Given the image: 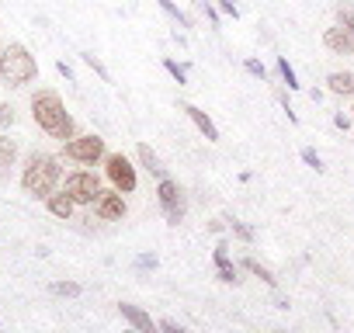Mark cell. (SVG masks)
I'll list each match as a JSON object with an SVG mask.
<instances>
[{
    "label": "cell",
    "instance_id": "11",
    "mask_svg": "<svg viewBox=\"0 0 354 333\" xmlns=\"http://www.w3.org/2000/svg\"><path fill=\"white\" fill-rule=\"evenodd\" d=\"M323 42H327V49H333V52H340V56H351L354 52V35L347 32V28H327V35H323Z\"/></svg>",
    "mask_w": 354,
    "mask_h": 333
},
{
    "label": "cell",
    "instance_id": "21",
    "mask_svg": "<svg viewBox=\"0 0 354 333\" xmlns=\"http://www.w3.org/2000/svg\"><path fill=\"white\" fill-rule=\"evenodd\" d=\"M53 292H56V295H66V299H77V295H80V285H77V282H56Z\"/></svg>",
    "mask_w": 354,
    "mask_h": 333
},
{
    "label": "cell",
    "instance_id": "16",
    "mask_svg": "<svg viewBox=\"0 0 354 333\" xmlns=\"http://www.w3.org/2000/svg\"><path fill=\"white\" fill-rule=\"evenodd\" d=\"M243 267H246L250 274H257V278H261L264 285H278V278H275V274H271V271H268L264 264H257L254 257H246V260H243Z\"/></svg>",
    "mask_w": 354,
    "mask_h": 333
},
{
    "label": "cell",
    "instance_id": "26",
    "mask_svg": "<svg viewBox=\"0 0 354 333\" xmlns=\"http://www.w3.org/2000/svg\"><path fill=\"white\" fill-rule=\"evenodd\" d=\"M14 122V108L11 104H4V101H0V129H8Z\"/></svg>",
    "mask_w": 354,
    "mask_h": 333
},
{
    "label": "cell",
    "instance_id": "6",
    "mask_svg": "<svg viewBox=\"0 0 354 333\" xmlns=\"http://www.w3.org/2000/svg\"><path fill=\"white\" fill-rule=\"evenodd\" d=\"M66 195L73 198V205H94V201H97V195H101V184H97V177H94V174L77 171V174H70V177H66Z\"/></svg>",
    "mask_w": 354,
    "mask_h": 333
},
{
    "label": "cell",
    "instance_id": "13",
    "mask_svg": "<svg viewBox=\"0 0 354 333\" xmlns=\"http://www.w3.org/2000/svg\"><path fill=\"white\" fill-rule=\"evenodd\" d=\"M136 153H139V163H142V166H146V171H149V174H157V177H160V181H164V177H167V166H164V163H160V156H157V153H153V149H149V146H146V143H139V149H136Z\"/></svg>",
    "mask_w": 354,
    "mask_h": 333
},
{
    "label": "cell",
    "instance_id": "10",
    "mask_svg": "<svg viewBox=\"0 0 354 333\" xmlns=\"http://www.w3.org/2000/svg\"><path fill=\"white\" fill-rule=\"evenodd\" d=\"M181 111H184V115H188V119L198 125V132L205 136L209 143H216V139H219V129H216V122H212V119H209V115H205V111H201V108H194V104H184Z\"/></svg>",
    "mask_w": 354,
    "mask_h": 333
},
{
    "label": "cell",
    "instance_id": "33",
    "mask_svg": "<svg viewBox=\"0 0 354 333\" xmlns=\"http://www.w3.org/2000/svg\"><path fill=\"white\" fill-rule=\"evenodd\" d=\"M56 70H60V73H63V77H66V80H73V70H70V66H66V63H63V60H60V63H56Z\"/></svg>",
    "mask_w": 354,
    "mask_h": 333
},
{
    "label": "cell",
    "instance_id": "2",
    "mask_svg": "<svg viewBox=\"0 0 354 333\" xmlns=\"http://www.w3.org/2000/svg\"><path fill=\"white\" fill-rule=\"evenodd\" d=\"M63 171H60V160L56 156H49V153H31L28 163H25V174H21V184L28 195L35 198H49L56 191Z\"/></svg>",
    "mask_w": 354,
    "mask_h": 333
},
{
    "label": "cell",
    "instance_id": "5",
    "mask_svg": "<svg viewBox=\"0 0 354 333\" xmlns=\"http://www.w3.org/2000/svg\"><path fill=\"white\" fill-rule=\"evenodd\" d=\"M66 160H77V163H97L105 156V139L101 136H80V139H70L63 146Z\"/></svg>",
    "mask_w": 354,
    "mask_h": 333
},
{
    "label": "cell",
    "instance_id": "24",
    "mask_svg": "<svg viewBox=\"0 0 354 333\" xmlns=\"http://www.w3.org/2000/svg\"><path fill=\"white\" fill-rule=\"evenodd\" d=\"M164 70H167V73H170L177 84H188V70H184V66H177L174 60H164Z\"/></svg>",
    "mask_w": 354,
    "mask_h": 333
},
{
    "label": "cell",
    "instance_id": "35",
    "mask_svg": "<svg viewBox=\"0 0 354 333\" xmlns=\"http://www.w3.org/2000/svg\"><path fill=\"white\" fill-rule=\"evenodd\" d=\"M0 52H4V49H0Z\"/></svg>",
    "mask_w": 354,
    "mask_h": 333
},
{
    "label": "cell",
    "instance_id": "29",
    "mask_svg": "<svg viewBox=\"0 0 354 333\" xmlns=\"http://www.w3.org/2000/svg\"><path fill=\"white\" fill-rule=\"evenodd\" d=\"M194 4H198V8H201V11H205V18H209V21H212V25H219V14H216V8H212V4H209V0H194Z\"/></svg>",
    "mask_w": 354,
    "mask_h": 333
},
{
    "label": "cell",
    "instance_id": "34",
    "mask_svg": "<svg viewBox=\"0 0 354 333\" xmlns=\"http://www.w3.org/2000/svg\"><path fill=\"white\" fill-rule=\"evenodd\" d=\"M125 333H139V330H136V326H132V330H125Z\"/></svg>",
    "mask_w": 354,
    "mask_h": 333
},
{
    "label": "cell",
    "instance_id": "32",
    "mask_svg": "<svg viewBox=\"0 0 354 333\" xmlns=\"http://www.w3.org/2000/svg\"><path fill=\"white\" fill-rule=\"evenodd\" d=\"M333 125H337V129H344V132H347V129H351V119H347V115H337V119H333Z\"/></svg>",
    "mask_w": 354,
    "mask_h": 333
},
{
    "label": "cell",
    "instance_id": "12",
    "mask_svg": "<svg viewBox=\"0 0 354 333\" xmlns=\"http://www.w3.org/2000/svg\"><path fill=\"white\" fill-rule=\"evenodd\" d=\"M226 250H229L226 243H219V247H216V271H219V282L236 285V282H240V271H236V264L229 260V254H226Z\"/></svg>",
    "mask_w": 354,
    "mask_h": 333
},
{
    "label": "cell",
    "instance_id": "28",
    "mask_svg": "<svg viewBox=\"0 0 354 333\" xmlns=\"http://www.w3.org/2000/svg\"><path fill=\"white\" fill-rule=\"evenodd\" d=\"M243 66H246V73H254V77H261V80L268 77V70H264V63H257V60H246Z\"/></svg>",
    "mask_w": 354,
    "mask_h": 333
},
{
    "label": "cell",
    "instance_id": "14",
    "mask_svg": "<svg viewBox=\"0 0 354 333\" xmlns=\"http://www.w3.org/2000/svg\"><path fill=\"white\" fill-rule=\"evenodd\" d=\"M49 212L60 215V219H70L73 215V198L63 191V195H49Z\"/></svg>",
    "mask_w": 354,
    "mask_h": 333
},
{
    "label": "cell",
    "instance_id": "8",
    "mask_svg": "<svg viewBox=\"0 0 354 333\" xmlns=\"http://www.w3.org/2000/svg\"><path fill=\"white\" fill-rule=\"evenodd\" d=\"M94 212L101 219H125V198L122 191H101L94 201Z\"/></svg>",
    "mask_w": 354,
    "mask_h": 333
},
{
    "label": "cell",
    "instance_id": "18",
    "mask_svg": "<svg viewBox=\"0 0 354 333\" xmlns=\"http://www.w3.org/2000/svg\"><path fill=\"white\" fill-rule=\"evenodd\" d=\"M14 156H18V146H14V139L0 136V166H11V163H14Z\"/></svg>",
    "mask_w": 354,
    "mask_h": 333
},
{
    "label": "cell",
    "instance_id": "19",
    "mask_svg": "<svg viewBox=\"0 0 354 333\" xmlns=\"http://www.w3.org/2000/svg\"><path fill=\"white\" fill-rule=\"evenodd\" d=\"M278 73H281V80L288 84V90H299V87H302V84H299V77H295V70L288 66L285 56H278Z\"/></svg>",
    "mask_w": 354,
    "mask_h": 333
},
{
    "label": "cell",
    "instance_id": "30",
    "mask_svg": "<svg viewBox=\"0 0 354 333\" xmlns=\"http://www.w3.org/2000/svg\"><path fill=\"white\" fill-rule=\"evenodd\" d=\"M136 267H149V271H153V267H157V257H153V254H142V257L136 260Z\"/></svg>",
    "mask_w": 354,
    "mask_h": 333
},
{
    "label": "cell",
    "instance_id": "9",
    "mask_svg": "<svg viewBox=\"0 0 354 333\" xmlns=\"http://www.w3.org/2000/svg\"><path fill=\"white\" fill-rule=\"evenodd\" d=\"M118 312H122V316H125L139 333H164V330H160V323H153V316H149L146 309H139V306H132V302H122V306H118Z\"/></svg>",
    "mask_w": 354,
    "mask_h": 333
},
{
    "label": "cell",
    "instance_id": "27",
    "mask_svg": "<svg viewBox=\"0 0 354 333\" xmlns=\"http://www.w3.org/2000/svg\"><path fill=\"white\" fill-rule=\"evenodd\" d=\"M160 330H164V333H191V330H184L177 319H160Z\"/></svg>",
    "mask_w": 354,
    "mask_h": 333
},
{
    "label": "cell",
    "instance_id": "7",
    "mask_svg": "<svg viewBox=\"0 0 354 333\" xmlns=\"http://www.w3.org/2000/svg\"><path fill=\"white\" fill-rule=\"evenodd\" d=\"M105 171H108V177H112V184H115V191H122V195H132L136 191V171H132V163L122 156V153H112L108 160H105Z\"/></svg>",
    "mask_w": 354,
    "mask_h": 333
},
{
    "label": "cell",
    "instance_id": "31",
    "mask_svg": "<svg viewBox=\"0 0 354 333\" xmlns=\"http://www.w3.org/2000/svg\"><path fill=\"white\" fill-rule=\"evenodd\" d=\"M219 4H223V11H226V14L240 18V8H236V0H219Z\"/></svg>",
    "mask_w": 354,
    "mask_h": 333
},
{
    "label": "cell",
    "instance_id": "3",
    "mask_svg": "<svg viewBox=\"0 0 354 333\" xmlns=\"http://www.w3.org/2000/svg\"><path fill=\"white\" fill-rule=\"evenodd\" d=\"M0 77H4L8 87H25V84H31V80L38 77L35 56H31L21 42L8 45L4 52H0Z\"/></svg>",
    "mask_w": 354,
    "mask_h": 333
},
{
    "label": "cell",
    "instance_id": "15",
    "mask_svg": "<svg viewBox=\"0 0 354 333\" xmlns=\"http://www.w3.org/2000/svg\"><path fill=\"white\" fill-rule=\"evenodd\" d=\"M327 87L333 94H354V73H330L327 77Z\"/></svg>",
    "mask_w": 354,
    "mask_h": 333
},
{
    "label": "cell",
    "instance_id": "1",
    "mask_svg": "<svg viewBox=\"0 0 354 333\" xmlns=\"http://www.w3.org/2000/svg\"><path fill=\"white\" fill-rule=\"evenodd\" d=\"M31 115H35V122H38V129H45L53 139H73V119L66 115V108H63V101H60V94H53V90H38L35 97H31Z\"/></svg>",
    "mask_w": 354,
    "mask_h": 333
},
{
    "label": "cell",
    "instance_id": "22",
    "mask_svg": "<svg viewBox=\"0 0 354 333\" xmlns=\"http://www.w3.org/2000/svg\"><path fill=\"white\" fill-rule=\"evenodd\" d=\"M84 63H87V66H90V70H94V73H97L101 80H112V73L105 70V63H101L97 56H90V52H87V56H84Z\"/></svg>",
    "mask_w": 354,
    "mask_h": 333
},
{
    "label": "cell",
    "instance_id": "20",
    "mask_svg": "<svg viewBox=\"0 0 354 333\" xmlns=\"http://www.w3.org/2000/svg\"><path fill=\"white\" fill-rule=\"evenodd\" d=\"M337 25L354 35V8H351V4H340V8H337Z\"/></svg>",
    "mask_w": 354,
    "mask_h": 333
},
{
    "label": "cell",
    "instance_id": "4",
    "mask_svg": "<svg viewBox=\"0 0 354 333\" xmlns=\"http://www.w3.org/2000/svg\"><path fill=\"white\" fill-rule=\"evenodd\" d=\"M157 198H160V212H164V219L170 222V226L184 222V215H188V201H184V191L177 188V181L164 177L160 188H157Z\"/></svg>",
    "mask_w": 354,
    "mask_h": 333
},
{
    "label": "cell",
    "instance_id": "23",
    "mask_svg": "<svg viewBox=\"0 0 354 333\" xmlns=\"http://www.w3.org/2000/svg\"><path fill=\"white\" fill-rule=\"evenodd\" d=\"M226 222H229V230H233V233H236L243 243H250V240H254V233H250V226H243L240 219H226Z\"/></svg>",
    "mask_w": 354,
    "mask_h": 333
},
{
    "label": "cell",
    "instance_id": "25",
    "mask_svg": "<svg viewBox=\"0 0 354 333\" xmlns=\"http://www.w3.org/2000/svg\"><path fill=\"white\" fill-rule=\"evenodd\" d=\"M302 160H306V166H313L316 174H320V171H327V166H323V160L316 156V149H302Z\"/></svg>",
    "mask_w": 354,
    "mask_h": 333
},
{
    "label": "cell",
    "instance_id": "17",
    "mask_svg": "<svg viewBox=\"0 0 354 333\" xmlns=\"http://www.w3.org/2000/svg\"><path fill=\"white\" fill-rule=\"evenodd\" d=\"M157 4H160V11H164V14H170V18H174V21H177L181 28H191L188 14H184V11H181L177 4H174V0H157Z\"/></svg>",
    "mask_w": 354,
    "mask_h": 333
}]
</instances>
